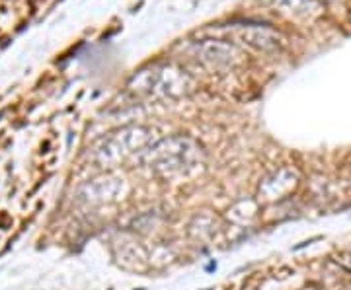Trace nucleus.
Wrapping results in <instances>:
<instances>
[{"mask_svg": "<svg viewBox=\"0 0 351 290\" xmlns=\"http://www.w3.org/2000/svg\"><path fill=\"white\" fill-rule=\"evenodd\" d=\"M191 55L211 66H230L240 61V51L228 39H201L191 43Z\"/></svg>", "mask_w": 351, "mask_h": 290, "instance_id": "1", "label": "nucleus"}, {"mask_svg": "<svg viewBox=\"0 0 351 290\" xmlns=\"http://www.w3.org/2000/svg\"><path fill=\"white\" fill-rule=\"evenodd\" d=\"M230 38L237 39L240 43H246L250 47L263 51H274L279 47L281 38L277 36V31L258 24H230L228 27Z\"/></svg>", "mask_w": 351, "mask_h": 290, "instance_id": "2", "label": "nucleus"}]
</instances>
